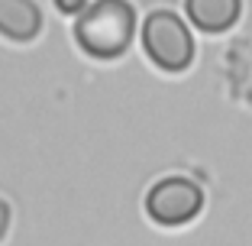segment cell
<instances>
[{
    "label": "cell",
    "mask_w": 252,
    "mask_h": 246,
    "mask_svg": "<svg viewBox=\"0 0 252 246\" xmlns=\"http://www.w3.org/2000/svg\"><path fill=\"white\" fill-rule=\"evenodd\" d=\"M42 33V10L36 0H0V36L10 42H32Z\"/></svg>",
    "instance_id": "obj_4"
},
{
    "label": "cell",
    "mask_w": 252,
    "mask_h": 246,
    "mask_svg": "<svg viewBox=\"0 0 252 246\" xmlns=\"http://www.w3.org/2000/svg\"><path fill=\"white\" fill-rule=\"evenodd\" d=\"M204 208V188L188 175H171L149 188L146 211L162 227H181L200 214Z\"/></svg>",
    "instance_id": "obj_3"
},
{
    "label": "cell",
    "mask_w": 252,
    "mask_h": 246,
    "mask_svg": "<svg viewBox=\"0 0 252 246\" xmlns=\"http://www.w3.org/2000/svg\"><path fill=\"white\" fill-rule=\"evenodd\" d=\"M142 49L149 62L168 75L188 71L194 62V39L178 13L171 10H152L142 23Z\"/></svg>",
    "instance_id": "obj_2"
},
{
    "label": "cell",
    "mask_w": 252,
    "mask_h": 246,
    "mask_svg": "<svg viewBox=\"0 0 252 246\" xmlns=\"http://www.w3.org/2000/svg\"><path fill=\"white\" fill-rule=\"evenodd\" d=\"M88 3H94V0H55V7H59L62 13H68V16H78Z\"/></svg>",
    "instance_id": "obj_6"
},
{
    "label": "cell",
    "mask_w": 252,
    "mask_h": 246,
    "mask_svg": "<svg viewBox=\"0 0 252 246\" xmlns=\"http://www.w3.org/2000/svg\"><path fill=\"white\" fill-rule=\"evenodd\" d=\"M136 33V10L129 0H94L74 16V42L91 59H120Z\"/></svg>",
    "instance_id": "obj_1"
},
{
    "label": "cell",
    "mask_w": 252,
    "mask_h": 246,
    "mask_svg": "<svg viewBox=\"0 0 252 246\" xmlns=\"http://www.w3.org/2000/svg\"><path fill=\"white\" fill-rule=\"evenodd\" d=\"M246 68H252V52L246 55ZM236 94L243 97V101H249V104H252V78H249V81H243V84H239V88H236Z\"/></svg>",
    "instance_id": "obj_7"
},
{
    "label": "cell",
    "mask_w": 252,
    "mask_h": 246,
    "mask_svg": "<svg viewBox=\"0 0 252 246\" xmlns=\"http://www.w3.org/2000/svg\"><path fill=\"white\" fill-rule=\"evenodd\" d=\"M7 227H10V208H7V201H0V240H3Z\"/></svg>",
    "instance_id": "obj_8"
},
{
    "label": "cell",
    "mask_w": 252,
    "mask_h": 246,
    "mask_svg": "<svg viewBox=\"0 0 252 246\" xmlns=\"http://www.w3.org/2000/svg\"><path fill=\"white\" fill-rule=\"evenodd\" d=\"M185 13L204 33H226L243 13V0H185Z\"/></svg>",
    "instance_id": "obj_5"
}]
</instances>
